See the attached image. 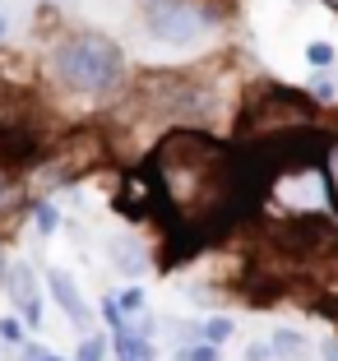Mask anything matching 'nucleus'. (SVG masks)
I'll list each match as a JSON object with an SVG mask.
<instances>
[{"mask_svg": "<svg viewBox=\"0 0 338 361\" xmlns=\"http://www.w3.org/2000/svg\"><path fill=\"white\" fill-rule=\"evenodd\" d=\"M52 70L65 88L88 97H102L126 79V61H121V47L102 32H70L61 37L52 51Z\"/></svg>", "mask_w": 338, "mask_h": 361, "instance_id": "obj_1", "label": "nucleus"}, {"mask_svg": "<svg viewBox=\"0 0 338 361\" xmlns=\"http://www.w3.org/2000/svg\"><path fill=\"white\" fill-rule=\"evenodd\" d=\"M37 102L28 88L0 84V158L5 162H23L37 153V121H32Z\"/></svg>", "mask_w": 338, "mask_h": 361, "instance_id": "obj_2", "label": "nucleus"}, {"mask_svg": "<svg viewBox=\"0 0 338 361\" xmlns=\"http://www.w3.org/2000/svg\"><path fill=\"white\" fill-rule=\"evenodd\" d=\"M213 28V10L200 0H148V32L167 47H191Z\"/></svg>", "mask_w": 338, "mask_h": 361, "instance_id": "obj_3", "label": "nucleus"}, {"mask_svg": "<svg viewBox=\"0 0 338 361\" xmlns=\"http://www.w3.org/2000/svg\"><path fill=\"white\" fill-rule=\"evenodd\" d=\"M5 292H10V301L19 306V319H28V329L42 324V283H37V274H32L28 264L5 269Z\"/></svg>", "mask_w": 338, "mask_h": 361, "instance_id": "obj_4", "label": "nucleus"}, {"mask_svg": "<svg viewBox=\"0 0 338 361\" xmlns=\"http://www.w3.org/2000/svg\"><path fill=\"white\" fill-rule=\"evenodd\" d=\"M47 292H52V301L65 310V319H70L74 329H88L93 324V310H88V301L79 297V287H74L70 274H61V269H52L47 274Z\"/></svg>", "mask_w": 338, "mask_h": 361, "instance_id": "obj_5", "label": "nucleus"}, {"mask_svg": "<svg viewBox=\"0 0 338 361\" xmlns=\"http://www.w3.org/2000/svg\"><path fill=\"white\" fill-rule=\"evenodd\" d=\"M111 348H116V361H158L153 357V343H148L144 334L130 329V319L121 324V329H111Z\"/></svg>", "mask_w": 338, "mask_h": 361, "instance_id": "obj_6", "label": "nucleus"}, {"mask_svg": "<svg viewBox=\"0 0 338 361\" xmlns=\"http://www.w3.org/2000/svg\"><path fill=\"white\" fill-rule=\"evenodd\" d=\"M274 352H283V361H296V352H306V338H296V334H274Z\"/></svg>", "mask_w": 338, "mask_h": 361, "instance_id": "obj_7", "label": "nucleus"}, {"mask_svg": "<svg viewBox=\"0 0 338 361\" xmlns=\"http://www.w3.org/2000/svg\"><path fill=\"white\" fill-rule=\"evenodd\" d=\"M107 352H111V343H107V338H84V348H79V357H74V361H107Z\"/></svg>", "mask_w": 338, "mask_h": 361, "instance_id": "obj_8", "label": "nucleus"}, {"mask_svg": "<svg viewBox=\"0 0 338 361\" xmlns=\"http://www.w3.org/2000/svg\"><path fill=\"white\" fill-rule=\"evenodd\" d=\"M32 223H37V232H56V223H61V213H56L52 204H32Z\"/></svg>", "mask_w": 338, "mask_h": 361, "instance_id": "obj_9", "label": "nucleus"}, {"mask_svg": "<svg viewBox=\"0 0 338 361\" xmlns=\"http://www.w3.org/2000/svg\"><path fill=\"white\" fill-rule=\"evenodd\" d=\"M19 361H70V357H56V352H47L42 343H23Z\"/></svg>", "mask_w": 338, "mask_h": 361, "instance_id": "obj_10", "label": "nucleus"}, {"mask_svg": "<svg viewBox=\"0 0 338 361\" xmlns=\"http://www.w3.org/2000/svg\"><path fill=\"white\" fill-rule=\"evenodd\" d=\"M204 338H209V343L232 338V319H209V324H204Z\"/></svg>", "mask_w": 338, "mask_h": 361, "instance_id": "obj_11", "label": "nucleus"}, {"mask_svg": "<svg viewBox=\"0 0 338 361\" xmlns=\"http://www.w3.org/2000/svg\"><path fill=\"white\" fill-rule=\"evenodd\" d=\"M181 361H218V343H200V348L181 352Z\"/></svg>", "mask_w": 338, "mask_h": 361, "instance_id": "obj_12", "label": "nucleus"}, {"mask_svg": "<svg viewBox=\"0 0 338 361\" xmlns=\"http://www.w3.org/2000/svg\"><path fill=\"white\" fill-rule=\"evenodd\" d=\"M121 301V310H126V315H139V310H144V292H139V287H130L126 297H116Z\"/></svg>", "mask_w": 338, "mask_h": 361, "instance_id": "obj_13", "label": "nucleus"}, {"mask_svg": "<svg viewBox=\"0 0 338 361\" xmlns=\"http://www.w3.org/2000/svg\"><path fill=\"white\" fill-rule=\"evenodd\" d=\"M306 56H310V65H320V70H325V65L334 61V47H325V42H310V51H306Z\"/></svg>", "mask_w": 338, "mask_h": 361, "instance_id": "obj_14", "label": "nucleus"}, {"mask_svg": "<svg viewBox=\"0 0 338 361\" xmlns=\"http://www.w3.org/2000/svg\"><path fill=\"white\" fill-rule=\"evenodd\" d=\"M0 338H5V343H19V338H23L19 319H0Z\"/></svg>", "mask_w": 338, "mask_h": 361, "instance_id": "obj_15", "label": "nucleus"}, {"mask_svg": "<svg viewBox=\"0 0 338 361\" xmlns=\"http://www.w3.org/2000/svg\"><path fill=\"white\" fill-rule=\"evenodd\" d=\"M0 37H5V14H0Z\"/></svg>", "mask_w": 338, "mask_h": 361, "instance_id": "obj_16", "label": "nucleus"}, {"mask_svg": "<svg viewBox=\"0 0 338 361\" xmlns=\"http://www.w3.org/2000/svg\"><path fill=\"white\" fill-rule=\"evenodd\" d=\"M0 274H5V259H0Z\"/></svg>", "mask_w": 338, "mask_h": 361, "instance_id": "obj_17", "label": "nucleus"}, {"mask_svg": "<svg viewBox=\"0 0 338 361\" xmlns=\"http://www.w3.org/2000/svg\"><path fill=\"white\" fill-rule=\"evenodd\" d=\"M0 195H5V180H0Z\"/></svg>", "mask_w": 338, "mask_h": 361, "instance_id": "obj_18", "label": "nucleus"}]
</instances>
